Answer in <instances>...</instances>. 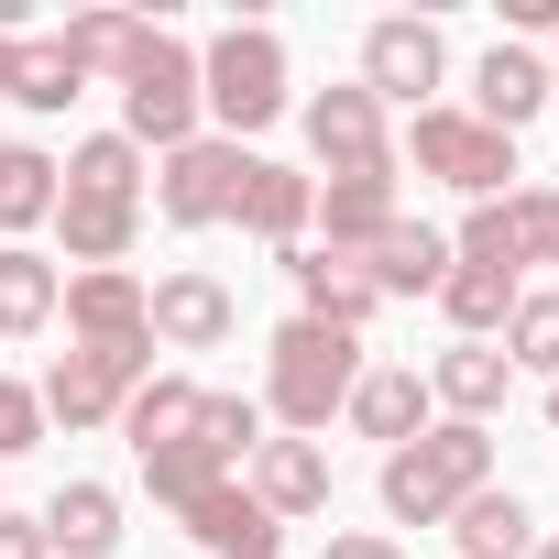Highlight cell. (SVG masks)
<instances>
[{
	"mask_svg": "<svg viewBox=\"0 0 559 559\" xmlns=\"http://www.w3.org/2000/svg\"><path fill=\"white\" fill-rule=\"evenodd\" d=\"M439 78H450V45H439V23H417V12H384V23L362 34V88H373V99L439 110Z\"/></svg>",
	"mask_w": 559,
	"mask_h": 559,
	"instance_id": "obj_9",
	"label": "cell"
},
{
	"mask_svg": "<svg viewBox=\"0 0 559 559\" xmlns=\"http://www.w3.org/2000/svg\"><path fill=\"white\" fill-rule=\"evenodd\" d=\"M450 537H461V559H526V548H537V515H526L515 493H493V483H483V493L450 515Z\"/></svg>",
	"mask_w": 559,
	"mask_h": 559,
	"instance_id": "obj_27",
	"label": "cell"
},
{
	"mask_svg": "<svg viewBox=\"0 0 559 559\" xmlns=\"http://www.w3.org/2000/svg\"><path fill=\"white\" fill-rule=\"evenodd\" d=\"M362 263H373V286H384V297H439V274H450V230L395 219V230H384Z\"/></svg>",
	"mask_w": 559,
	"mask_h": 559,
	"instance_id": "obj_22",
	"label": "cell"
},
{
	"mask_svg": "<svg viewBox=\"0 0 559 559\" xmlns=\"http://www.w3.org/2000/svg\"><path fill=\"white\" fill-rule=\"evenodd\" d=\"M483 483H493V428L439 417V428H417L406 450H384V515H395V526H450Z\"/></svg>",
	"mask_w": 559,
	"mask_h": 559,
	"instance_id": "obj_2",
	"label": "cell"
},
{
	"mask_svg": "<svg viewBox=\"0 0 559 559\" xmlns=\"http://www.w3.org/2000/svg\"><path fill=\"white\" fill-rule=\"evenodd\" d=\"M143 34H154V23H132V12H78L56 45L78 56V78H121V67L143 56Z\"/></svg>",
	"mask_w": 559,
	"mask_h": 559,
	"instance_id": "obj_29",
	"label": "cell"
},
{
	"mask_svg": "<svg viewBox=\"0 0 559 559\" xmlns=\"http://www.w3.org/2000/svg\"><path fill=\"white\" fill-rule=\"evenodd\" d=\"M56 219V154H34V143H0V230H45Z\"/></svg>",
	"mask_w": 559,
	"mask_h": 559,
	"instance_id": "obj_28",
	"label": "cell"
},
{
	"mask_svg": "<svg viewBox=\"0 0 559 559\" xmlns=\"http://www.w3.org/2000/svg\"><path fill=\"white\" fill-rule=\"evenodd\" d=\"M504 384H515V362H504L493 341H450V352L428 362V406H450L461 428H483V417L504 406Z\"/></svg>",
	"mask_w": 559,
	"mask_h": 559,
	"instance_id": "obj_17",
	"label": "cell"
},
{
	"mask_svg": "<svg viewBox=\"0 0 559 559\" xmlns=\"http://www.w3.org/2000/svg\"><path fill=\"white\" fill-rule=\"evenodd\" d=\"M132 384H143L132 362H110V352H67V362H56L34 395H45V417H67V428H110Z\"/></svg>",
	"mask_w": 559,
	"mask_h": 559,
	"instance_id": "obj_16",
	"label": "cell"
},
{
	"mask_svg": "<svg viewBox=\"0 0 559 559\" xmlns=\"http://www.w3.org/2000/svg\"><path fill=\"white\" fill-rule=\"evenodd\" d=\"M143 319H154V352H219L241 330L219 274H165V286H143Z\"/></svg>",
	"mask_w": 559,
	"mask_h": 559,
	"instance_id": "obj_12",
	"label": "cell"
},
{
	"mask_svg": "<svg viewBox=\"0 0 559 559\" xmlns=\"http://www.w3.org/2000/svg\"><path fill=\"white\" fill-rule=\"evenodd\" d=\"M67 330H78V352H110V362H132V373H154V319H143V286L110 263V274H78L67 286Z\"/></svg>",
	"mask_w": 559,
	"mask_h": 559,
	"instance_id": "obj_10",
	"label": "cell"
},
{
	"mask_svg": "<svg viewBox=\"0 0 559 559\" xmlns=\"http://www.w3.org/2000/svg\"><path fill=\"white\" fill-rule=\"evenodd\" d=\"M515 373H548L559 384V297H515V319H504V341H493Z\"/></svg>",
	"mask_w": 559,
	"mask_h": 559,
	"instance_id": "obj_31",
	"label": "cell"
},
{
	"mask_svg": "<svg viewBox=\"0 0 559 559\" xmlns=\"http://www.w3.org/2000/svg\"><path fill=\"white\" fill-rule=\"evenodd\" d=\"M548 99H559V67H548Z\"/></svg>",
	"mask_w": 559,
	"mask_h": 559,
	"instance_id": "obj_41",
	"label": "cell"
},
{
	"mask_svg": "<svg viewBox=\"0 0 559 559\" xmlns=\"http://www.w3.org/2000/svg\"><path fill=\"white\" fill-rule=\"evenodd\" d=\"M504 252H515V274L526 263H559V187H515L504 198Z\"/></svg>",
	"mask_w": 559,
	"mask_h": 559,
	"instance_id": "obj_30",
	"label": "cell"
},
{
	"mask_svg": "<svg viewBox=\"0 0 559 559\" xmlns=\"http://www.w3.org/2000/svg\"><path fill=\"white\" fill-rule=\"evenodd\" d=\"M362 439H384V450H406L417 428H428V373H406V362H362V384H352V406H341Z\"/></svg>",
	"mask_w": 559,
	"mask_h": 559,
	"instance_id": "obj_18",
	"label": "cell"
},
{
	"mask_svg": "<svg viewBox=\"0 0 559 559\" xmlns=\"http://www.w3.org/2000/svg\"><path fill=\"white\" fill-rule=\"evenodd\" d=\"M198 56L176 45V34H143V56L121 67V143H198Z\"/></svg>",
	"mask_w": 559,
	"mask_h": 559,
	"instance_id": "obj_6",
	"label": "cell"
},
{
	"mask_svg": "<svg viewBox=\"0 0 559 559\" xmlns=\"http://www.w3.org/2000/svg\"><path fill=\"white\" fill-rule=\"evenodd\" d=\"M308 154L330 165V176H384L395 165V143H384V99L352 78V88H319L308 99Z\"/></svg>",
	"mask_w": 559,
	"mask_h": 559,
	"instance_id": "obj_11",
	"label": "cell"
},
{
	"mask_svg": "<svg viewBox=\"0 0 559 559\" xmlns=\"http://www.w3.org/2000/svg\"><path fill=\"white\" fill-rule=\"evenodd\" d=\"M176 515H187V537H198L209 559H274V515H263L241 483H209V493H187Z\"/></svg>",
	"mask_w": 559,
	"mask_h": 559,
	"instance_id": "obj_19",
	"label": "cell"
},
{
	"mask_svg": "<svg viewBox=\"0 0 559 559\" xmlns=\"http://www.w3.org/2000/svg\"><path fill=\"white\" fill-rule=\"evenodd\" d=\"M252 450H263V406H252V395H198L187 439H176V450H143V483H154V504H187V493H209V483H241Z\"/></svg>",
	"mask_w": 559,
	"mask_h": 559,
	"instance_id": "obj_4",
	"label": "cell"
},
{
	"mask_svg": "<svg viewBox=\"0 0 559 559\" xmlns=\"http://www.w3.org/2000/svg\"><path fill=\"white\" fill-rule=\"evenodd\" d=\"M406 154H417V176L461 187L472 209H483V198H504V176H515V143H504V132H483L472 110H417Z\"/></svg>",
	"mask_w": 559,
	"mask_h": 559,
	"instance_id": "obj_8",
	"label": "cell"
},
{
	"mask_svg": "<svg viewBox=\"0 0 559 559\" xmlns=\"http://www.w3.org/2000/svg\"><path fill=\"white\" fill-rule=\"evenodd\" d=\"M330 559H406L395 537H330Z\"/></svg>",
	"mask_w": 559,
	"mask_h": 559,
	"instance_id": "obj_37",
	"label": "cell"
},
{
	"mask_svg": "<svg viewBox=\"0 0 559 559\" xmlns=\"http://www.w3.org/2000/svg\"><path fill=\"white\" fill-rule=\"evenodd\" d=\"M537 110H548V67H537V56H526V45H493V56H483V67H472V121H483V132H504V143H515V132H526V121H537Z\"/></svg>",
	"mask_w": 559,
	"mask_h": 559,
	"instance_id": "obj_15",
	"label": "cell"
},
{
	"mask_svg": "<svg viewBox=\"0 0 559 559\" xmlns=\"http://www.w3.org/2000/svg\"><path fill=\"white\" fill-rule=\"evenodd\" d=\"M286 274H297V297H308L297 319H330V330H362V319L384 308V286H373V263H362V252H330V241H319V252H286Z\"/></svg>",
	"mask_w": 559,
	"mask_h": 559,
	"instance_id": "obj_14",
	"label": "cell"
},
{
	"mask_svg": "<svg viewBox=\"0 0 559 559\" xmlns=\"http://www.w3.org/2000/svg\"><path fill=\"white\" fill-rule=\"evenodd\" d=\"M34 526H45L56 559H110V548H121V493H110V483H67Z\"/></svg>",
	"mask_w": 559,
	"mask_h": 559,
	"instance_id": "obj_20",
	"label": "cell"
},
{
	"mask_svg": "<svg viewBox=\"0 0 559 559\" xmlns=\"http://www.w3.org/2000/svg\"><path fill=\"white\" fill-rule=\"evenodd\" d=\"M548 428H559V384H548Z\"/></svg>",
	"mask_w": 559,
	"mask_h": 559,
	"instance_id": "obj_40",
	"label": "cell"
},
{
	"mask_svg": "<svg viewBox=\"0 0 559 559\" xmlns=\"http://www.w3.org/2000/svg\"><path fill=\"white\" fill-rule=\"evenodd\" d=\"M56 230H67V263L110 274L143 230V143L121 132H88L67 165H56Z\"/></svg>",
	"mask_w": 559,
	"mask_h": 559,
	"instance_id": "obj_1",
	"label": "cell"
},
{
	"mask_svg": "<svg viewBox=\"0 0 559 559\" xmlns=\"http://www.w3.org/2000/svg\"><path fill=\"white\" fill-rule=\"evenodd\" d=\"M308 219H319V176H297V165H252V187H241V230H252V241L297 252Z\"/></svg>",
	"mask_w": 559,
	"mask_h": 559,
	"instance_id": "obj_21",
	"label": "cell"
},
{
	"mask_svg": "<svg viewBox=\"0 0 559 559\" xmlns=\"http://www.w3.org/2000/svg\"><path fill=\"white\" fill-rule=\"evenodd\" d=\"M78 88H88V78H78V56H67L56 34H45V45H23V67H12V99H23V110H67Z\"/></svg>",
	"mask_w": 559,
	"mask_h": 559,
	"instance_id": "obj_32",
	"label": "cell"
},
{
	"mask_svg": "<svg viewBox=\"0 0 559 559\" xmlns=\"http://www.w3.org/2000/svg\"><path fill=\"white\" fill-rule=\"evenodd\" d=\"M241 493H252L274 526H286V515H319V504H330V450H319V439H263L252 472H241Z\"/></svg>",
	"mask_w": 559,
	"mask_h": 559,
	"instance_id": "obj_13",
	"label": "cell"
},
{
	"mask_svg": "<svg viewBox=\"0 0 559 559\" xmlns=\"http://www.w3.org/2000/svg\"><path fill=\"white\" fill-rule=\"evenodd\" d=\"M0 559H56V548H45V526H34V515L0 504Z\"/></svg>",
	"mask_w": 559,
	"mask_h": 559,
	"instance_id": "obj_35",
	"label": "cell"
},
{
	"mask_svg": "<svg viewBox=\"0 0 559 559\" xmlns=\"http://www.w3.org/2000/svg\"><path fill=\"white\" fill-rule=\"evenodd\" d=\"M319 219H330V252H373V241L395 230V165H384V176H330Z\"/></svg>",
	"mask_w": 559,
	"mask_h": 559,
	"instance_id": "obj_23",
	"label": "cell"
},
{
	"mask_svg": "<svg viewBox=\"0 0 559 559\" xmlns=\"http://www.w3.org/2000/svg\"><path fill=\"white\" fill-rule=\"evenodd\" d=\"M252 143H219V132H198V143H176L165 154V176H154V209L176 219V230H209V219H241V187H252Z\"/></svg>",
	"mask_w": 559,
	"mask_h": 559,
	"instance_id": "obj_7",
	"label": "cell"
},
{
	"mask_svg": "<svg viewBox=\"0 0 559 559\" xmlns=\"http://www.w3.org/2000/svg\"><path fill=\"white\" fill-rule=\"evenodd\" d=\"M450 263H493V274H515V252H504V198H483V209L461 219V241H450Z\"/></svg>",
	"mask_w": 559,
	"mask_h": 559,
	"instance_id": "obj_33",
	"label": "cell"
},
{
	"mask_svg": "<svg viewBox=\"0 0 559 559\" xmlns=\"http://www.w3.org/2000/svg\"><path fill=\"white\" fill-rule=\"evenodd\" d=\"M526 559H559V537H537V548H526Z\"/></svg>",
	"mask_w": 559,
	"mask_h": 559,
	"instance_id": "obj_39",
	"label": "cell"
},
{
	"mask_svg": "<svg viewBox=\"0 0 559 559\" xmlns=\"http://www.w3.org/2000/svg\"><path fill=\"white\" fill-rule=\"evenodd\" d=\"M504 23L515 34H559V0H504Z\"/></svg>",
	"mask_w": 559,
	"mask_h": 559,
	"instance_id": "obj_36",
	"label": "cell"
},
{
	"mask_svg": "<svg viewBox=\"0 0 559 559\" xmlns=\"http://www.w3.org/2000/svg\"><path fill=\"white\" fill-rule=\"evenodd\" d=\"M515 297H526V286H515V274H493V263H450V274H439V308H450L461 341H493V330L515 319Z\"/></svg>",
	"mask_w": 559,
	"mask_h": 559,
	"instance_id": "obj_26",
	"label": "cell"
},
{
	"mask_svg": "<svg viewBox=\"0 0 559 559\" xmlns=\"http://www.w3.org/2000/svg\"><path fill=\"white\" fill-rule=\"evenodd\" d=\"M12 67H23V23H0V99H12Z\"/></svg>",
	"mask_w": 559,
	"mask_h": 559,
	"instance_id": "obj_38",
	"label": "cell"
},
{
	"mask_svg": "<svg viewBox=\"0 0 559 559\" xmlns=\"http://www.w3.org/2000/svg\"><path fill=\"white\" fill-rule=\"evenodd\" d=\"M198 110L219 121V143H252L274 110H286V45H274L263 23H230L198 56Z\"/></svg>",
	"mask_w": 559,
	"mask_h": 559,
	"instance_id": "obj_5",
	"label": "cell"
},
{
	"mask_svg": "<svg viewBox=\"0 0 559 559\" xmlns=\"http://www.w3.org/2000/svg\"><path fill=\"white\" fill-rule=\"evenodd\" d=\"M56 263L34 252V241H0V341H34L45 319H56Z\"/></svg>",
	"mask_w": 559,
	"mask_h": 559,
	"instance_id": "obj_24",
	"label": "cell"
},
{
	"mask_svg": "<svg viewBox=\"0 0 559 559\" xmlns=\"http://www.w3.org/2000/svg\"><path fill=\"white\" fill-rule=\"evenodd\" d=\"M45 439V395L34 384H12V373H0V461H23Z\"/></svg>",
	"mask_w": 559,
	"mask_h": 559,
	"instance_id": "obj_34",
	"label": "cell"
},
{
	"mask_svg": "<svg viewBox=\"0 0 559 559\" xmlns=\"http://www.w3.org/2000/svg\"><path fill=\"white\" fill-rule=\"evenodd\" d=\"M198 395H209V384H187V373H143V384L121 395V439H132V450H176L187 417H198Z\"/></svg>",
	"mask_w": 559,
	"mask_h": 559,
	"instance_id": "obj_25",
	"label": "cell"
},
{
	"mask_svg": "<svg viewBox=\"0 0 559 559\" xmlns=\"http://www.w3.org/2000/svg\"><path fill=\"white\" fill-rule=\"evenodd\" d=\"M362 384V330H330V319H286L274 330V362H263V406L286 417L297 439L330 428Z\"/></svg>",
	"mask_w": 559,
	"mask_h": 559,
	"instance_id": "obj_3",
	"label": "cell"
}]
</instances>
